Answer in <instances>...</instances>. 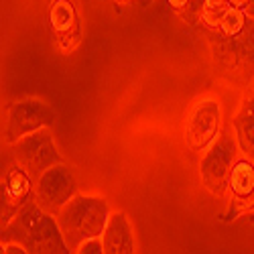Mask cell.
<instances>
[{
	"label": "cell",
	"instance_id": "obj_8",
	"mask_svg": "<svg viewBox=\"0 0 254 254\" xmlns=\"http://www.w3.org/2000/svg\"><path fill=\"white\" fill-rule=\"evenodd\" d=\"M77 195V183L69 169L57 163L49 167L47 171L35 181V203L49 211L51 216H57L73 197Z\"/></svg>",
	"mask_w": 254,
	"mask_h": 254
},
{
	"label": "cell",
	"instance_id": "obj_4",
	"mask_svg": "<svg viewBox=\"0 0 254 254\" xmlns=\"http://www.w3.org/2000/svg\"><path fill=\"white\" fill-rule=\"evenodd\" d=\"M238 155H240V149H238L236 136H232L228 128L220 132L216 142L205 153H201L199 179L211 195H216V197L226 195L230 173H232V167H234Z\"/></svg>",
	"mask_w": 254,
	"mask_h": 254
},
{
	"label": "cell",
	"instance_id": "obj_14",
	"mask_svg": "<svg viewBox=\"0 0 254 254\" xmlns=\"http://www.w3.org/2000/svg\"><path fill=\"white\" fill-rule=\"evenodd\" d=\"M250 20H252V18L246 14V10L236 8V6H228L226 12H224V16H222V20H220L218 29H216V33L226 35V37L240 35V33L248 27Z\"/></svg>",
	"mask_w": 254,
	"mask_h": 254
},
{
	"label": "cell",
	"instance_id": "obj_13",
	"mask_svg": "<svg viewBox=\"0 0 254 254\" xmlns=\"http://www.w3.org/2000/svg\"><path fill=\"white\" fill-rule=\"evenodd\" d=\"M232 128H234L240 153L254 161V96H248L240 102V108L232 118Z\"/></svg>",
	"mask_w": 254,
	"mask_h": 254
},
{
	"label": "cell",
	"instance_id": "obj_17",
	"mask_svg": "<svg viewBox=\"0 0 254 254\" xmlns=\"http://www.w3.org/2000/svg\"><path fill=\"white\" fill-rule=\"evenodd\" d=\"M165 4L171 8L173 12H185L187 6L191 4V0H165Z\"/></svg>",
	"mask_w": 254,
	"mask_h": 254
},
{
	"label": "cell",
	"instance_id": "obj_12",
	"mask_svg": "<svg viewBox=\"0 0 254 254\" xmlns=\"http://www.w3.org/2000/svg\"><path fill=\"white\" fill-rule=\"evenodd\" d=\"M106 254H132L136 252V242L132 234V226L124 211H112L102 234Z\"/></svg>",
	"mask_w": 254,
	"mask_h": 254
},
{
	"label": "cell",
	"instance_id": "obj_7",
	"mask_svg": "<svg viewBox=\"0 0 254 254\" xmlns=\"http://www.w3.org/2000/svg\"><path fill=\"white\" fill-rule=\"evenodd\" d=\"M10 155H12L14 163L27 169L29 175L35 181L43 175L49 167L63 163L49 128H41L25 138L16 140L14 144H10Z\"/></svg>",
	"mask_w": 254,
	"mask_h": 254
},
{
	"label": "cell",
	"instance_id": "obj_21",
	"mask_svg": "<svg viewBox=\"0 0 254 254\" xmlns=\"http://www.w3.org/2000/svg\"><path fill=\"white\" fill-rule=\"evenodd\" d=\"M151 2H153V0H138V4H140V6H149Z\"/></svg>",
	"mask_w": 254,
	"mask_h": 254
},
{
	"label": "cell",
	"instance_id": "obj_9",
	"mask_svg": "<svg viewBox=\"0 0 254 254\" xmlns=\"http://www.w3.org/2000/svg\"><path fill=\"white\" fill-rule=\"evenodd\" d=\"M228 211L222 218L224 222H234L240 216L254 211V161L248 157H238L232 167L228 181Z\"/></svg>",
	"mask_w": 254,
	"mask_h": 254
},
{
	"label": "cell",
	"instance_id": "obj_5",
	"mask_svg": "<svg viewBox=\"0 0 254 254\" xmlns=\"http://www.w3.org/2000/svg\"><path fill=\"white\" fill-rule=\"evenodd\" d=\"M222 132V104L218 98L197 100L185 118V144L191 153H205Z\"/></svg>",
	"mask_w": 254,
	"mask_h": 254
},
{
	"label": "cell",
	"instance_id": "obj_19",
	"mask_svg": "<svg viewBox=\"0 0 254 254\" xmlns=\"http://www.w3.org/2000/svg\"><path fill=\"white\" fill-rule=\"evenodd\" d=\"M246 14H248L250 18H254V0H250V4L246 6Z\"/></svg>",
	"mask_w": 254,
	"mask_h": 254
},
{
	"label": "cell",
	"instance_id": "obj_20",
	"mask_svg": "<svg viewBox=\"0 0 254 254\" xmlns=\"http://www.w3.org/2000/svg\"><path fill=\"white\" fill-rule=\"evenodd\" d=\"M112 2H116V4H122V6H126V4L134 2V0H112Z\"/></svg>",
	"mask_w": 254,
	"mask_h": 254
},
{
	"label": "cell",
	"instance_id": "obj_6",
	"mask_svg": "<svg viewBox=\"0 0 254 254\" xmlns=\"http://www.w3.org/2000/svg\"><path fill=\"white\" fill-rule=\"evenodd\" d=\"M55 110L39 98H23L8 106L6 126H4V142L10 146L16 140L25 138L41 128H51L55 124Z\"/></svg>",
	"mask_w": 254,
	"mask_h": 254
},
{
	"label": "cell",
	"instance_id": "obj_16",
	"mask_svg": "<svg viewBox=\"0 0 254 254\" xmlns=\"http://www.w3.org/2000/svg\"><path fill=\"white\" fill-rule=\"evenodd\" d=\"M100 252H104L102 236H96V238H90L86 242H81L79 248L75 250V254H100Z\"/></svg>",
	"mask_w": 254,
	"mask_h": 254
},
{
	"label": "cell",
	"instance_id": "obj_22",
	"mask_svg": "<svg viewBox=\"0 0 254 254\" xmlns=\"http://www.w3.org/2000/svg\"><path fill=\"white\" fill-rule=\"evenodd\" d=\"M246 218H248V222H250V224H252V226H254V211H250V214H248V216H246Z\"/></svg>",
	"mask_w": 254,
	"mask_h": 254
},
{
	"label": "cell",
	"instance_id": "obj_3",
	"mask_svg": "<svg viewBox=\"0 0 254 254\" xmlns=\"http://www.w3.org/2000/svg\"><path fill=\"white\" fill-rule=\"evenodd\" d=\"M214 61L220 73L236 86H248L254 79V18L234 37L209 31Z\"/></svg>",
	"mask_w": 254,
	"mask_h": 254
},
{
	"label": "cell",
	"instance_id": "obj_11",
	"mask_svg": "<svg viewBox=\"0 0 254 254\" xmlns=\"http://www.w3.org/2000/svg\"><path fill=\"white\" fill-rule=\"evenodd\" d=\"M35 197V179L25 167L12 161L2 175V226H6L20 209Z\"/></svg>",
	"mask_w": 254,
	"mask_h": 254
},
{
	"label": "cell",
	"instance_id": "obj_2",
	"mask_svg": "<svg viewBox=\"0 0 254 254\" xmlns=\"http://www.w3.org/2000/svg\"><path fill=\"white\" fill-rule=\"evenodd\" d=\"M110 214V205L104 197L77 193L55 218L69 250L75 252L81 242L104 234Z\"/></svg>",
	"mask_w": 254,
	"mask_h": 254
},
{
	"label": "cell",
	"instance_id": "obj_15",
	"mask_svg": "<svg viewBox=\"0 0 254 254\" xmlns=\"http://www.w3.org/2000/svg\"><path fill=\"white\" fill-rule=\"evenodd\" d=\"M228 6H230L228 0H201V8H199L201 25L207 31H216Z\"/></svg>",
	"mask_w": 254,
	"mask_h": 254
},
{
	"label": "cell",
	"instance_id": "obj_1",
	"mask_svg": "<svg viewBox=\"0 0 254 254\" xmlns=\"http://www.w3.org/2000/svg\"><path fill=\"white\" fill-rule=\"evenodd\" d=\"M2 242H16L27 254H67L71 252L61 234L57 218L29 201L18 214L2 226Z\"/></svg>",
	"mask_w": 254,
	"mask_h": 254
},
{
	"label": "cell",
	"instance_id": "obj_10",
	"mask_svg": "<svg viewBox=\"0 0 254 254\" xmlns=\"http://www.w3.org/2000/svg\"><path fill=\"white\" fill-rule=\"evenodd\" d=\"M47 25L57 49L73 51L81 43V18L73 0H51Z\"/></svg>",
	"mask_w": 254,
	"mask_h": 254
},
{
	"label": "cell",
	"instance_id": "obj_18",
	"mask_svg": "<svg viewBox=\"0 0 254 254\" xmlns=\"http://www.w3.org/2000/svg\"><path fill=\"white\" fill-rule=\"evenodd\" d=\"M228 2H230V6H236V8L246 10V6L250 4V0H228Z\"/></svg>",
	"mask_w": 254,
	"mask_h": 254
}]
</instances>
